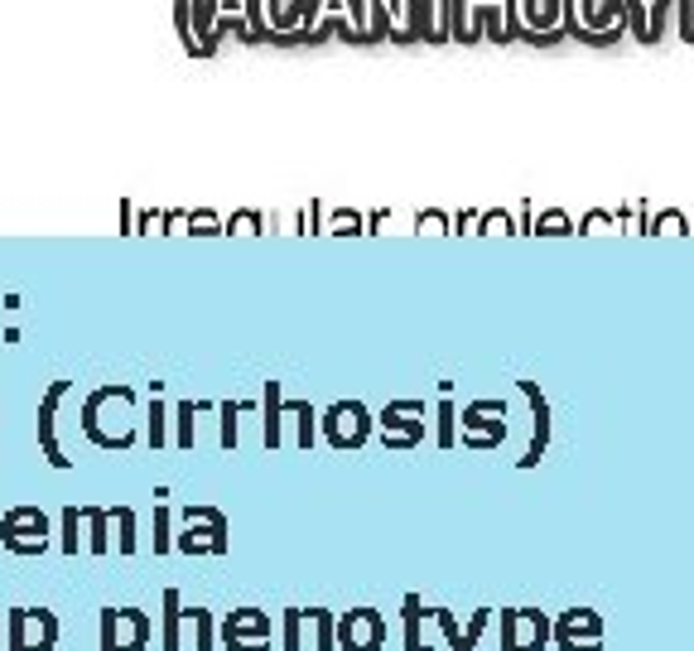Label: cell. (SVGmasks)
Listing matches in <instances>:
<instances>
[{"mask_svg":"<svg viewBox=\"0 0 694 651\" xmlns=\"http://www.w3.org/2000/svg\"><path fill=\"white\" fill-rule=\"evenodd\" d=\"M0 545L10 550V555H44V550L53 545V531H49V516L39 507H10L0 516Z\"/></svg>","mask_w":694,"mask_h":651,"instance_id":"cell-1","label":"cell"},{"mask_svg":"<svg viewBox=\"0 0 694 651\" xmlns=\"http://www.w3.org/2000/svg\"><path fill=\"white\" fill-rule=\"evenodd\" d=\"M59 647V613L49 609H10L5 651H53Z\"/></svg>","mask_w":694,"mask_h":651,"instance_id":"cell-2","label":"cell"},{"mask_svg":"<svg viewBox=\"0 0 694 651\" xmlns=\"http://www.w3.org/2000/svg\"><path fill=\"white\" fill-rule=\"evenodd\" d=\"M227 516H222L218 507H184V536H178V550L184 555H227Z\"/></svg>","mask_w":694,"mask_h":651,"instance_id":"cell-3","label":"cell"},{"mask_svg":"<svg viewBox=\"0 0 694 651\" xmlns=\"http://www.w3.org/2000/svg\"><path fill=\"white\" fill-rule=\"evenodd\" d=\"M97 632H102V651H145L154 637V623L140 609H102Z\"/></svg>","mask_w":694,"mask_h":651,"instance_id":"cell-4","label":"cell"},{"mask_svg":"<svg viewBox=\"0 0 694 651\" xmlns=\"http://www.w3.org/2000/svg\"><path fill=\"white\" fill-rule=\"evenodd\" d=\"M333 642L343 651H382L386 647V617L376 609H352L333 623Z\"/></svg>","mask_w":694,"mask_h":651,"instance_id":"cell-5","label":"cell"},{"mask_svg":"<svg viewBox=\"0 0 694 651\" xmlns=\"http://www.w3.org/2000/svg\"><path fill=\"white\" fill-rule=\"evenodd\" d=\"M550 617L541 609H507L501 613V651H545Z\"/></svg>","mask_w":694,"mask_h":651,"instance_id":"cell-6","label":"cell"},{"mask_svg":"<svg viewBox=\"0 0 694 651\" xmlns=\"http://www.w3.org/2000/svg\"><path fill=\"white\" fill-rule=\"evenodd\" d=\"M559 651H603V617L593 609H569L550 623Z\"/></svg>","mask_w":694,"mask_h":651,"instance_id":"cell-7","label":"cell"},{"mask_svg":"<svg viewBox=\"0 0 694 651\" xmlns=\"http://www.w3.org/2000/svg\"><path fill=\"white\" fill-rule=\"evenodd\" d=\"M222 642L227 651H271V617L261 609H237L222 623Z\"/></svg>","mask_w":694,"mask_h":651,"instance_id":"cell-8","label":"cell"},{"mask_svg":"<svg viewBox=\"0 0 694 651\" xmlns=\"http://www.w3.org/2000/svg\"><path fill=\"white\" fill-rule=\"evenodd\" d=\"M430 617L444 627V637H449L454 651H478V642H483V632H487V623H492V609H478L473 617H468V632L458 627V617L449 609H430Z\"/></svg>","mask_w":694,"mask_h":651,"instance_id":"cell-9","label":"cell"},{"mask_svg":"<svg viewBox=\"0 0 694 651\" xmlns=\"http://www.w3.org/2000/svg\"><path fill=\"white\" fill-rule=\"evenodd\" d=\"M362 440H367V410L362 406H333L329 410V444L357 449Z\"/></svg>","mask_w":694,"mask_h":651,"instance_id":"cell-10","label":"cell"},{"mask_svg":"<svg viewBox=\"0 0 694 651\" xmlns=\"http://www.w3.org/2000/svg\"><path fill=\"white\" fill-rule=\"evenodd\" d=\"M63 391H69V381H53L49 396H44V406H39V444H44V458H49L53 468H69V464H73V458H63L59 440H53V410H59Z\"/></svg>","mask_w":694,"mask_h":651,"instance_id":"cell-11","label":"cell"},{"mask_svg":"<svg viewBox=\"0 0 694 651\" xmlns=\"http://www.w3.org/2000/svg\"><path fill=\"white\" fill-rule=\"evenodd\" d=\"M178 623H184V593L164 589V627H160V651H184V637H178Z\"/></svg>","mask_w":694,"mask_h":651,"instance_id":"cell-12","label":"cell"},{"mask_svg":"<svg viewBox=\"0 0 694 651\" xmlns=\"http://www.w3.org/2000/svg\"><path fill=\"white\" fill-rule=\"evenodd\" d=\"M83 521H87V550L92 555H107L111 550V507H83Z\"/></svg>","mask_w":694,"mask_h":651,"instance_id":"cell-13","label":"cell"},{"mask_svg":"<svg viewBox=\"0 0 694 651\" xmlns=\"http://www.w3.org/2000/svg\"><path fill=\"white\" fill-rule=\"evenodd\" d=\"M400 613H406V651H430V642L420 637V623H424V599H420V593H406Z\"/></svg>","mask_w":694,"mask_h":651,"instance_id":"cell-14","label":"cell"},{"mask_svg":"<svg viewBox=\"0 0 694 651\" xmlns=\"http://www.w3.org/2000/svg\"><path fill=\"white\" fill-rule=\"evenodd\" d=\"M305 623L313 627V651H333L338 642H333V623H338V617H333L329 609H305Z\"/></svg>","mask_w":694,"mask_h":651,"instance_id":"cell-15","label":"cell"},{"mask_svg":"<svg viewBox=\"0 0 694 651\" xmlns=\"http://www.w3.org/2000/svg\"><path fill=\"white\" fill-rule=\"evenodd\" d=\"M111 521L121 526V555H136V512L131 507H111Z\"/></svg>","mask_w":694,"mask_h":651,"instance_id":"cell-16","label":"cell"},{"mask_svg":"<svg viewBox=\"0 0 694 651\" xmlns=\"http://www.w3.org/2000/svg\"><path fill=\"white\" fill-rule=\"evenodd\" d=\"M184 617L194 623V651H212V613L208 609H184Z\"/></svg>","mask_w":694,"mask_h":651,"instance_id":"cell-17","label":"cell"},{"mask_svg":"<svg viewBox=\"0 0 694 651\" xmlns=\"http://www.w3.org/2000/svg\"><path fill=\"white\" fill-rule=\"evenodd\" d=\"M285 651H305V609H285Z\"/></svg>","mask_w":694,"mask_h":651,"instance_id":"cell-18","label":"cell"},{"mask_svg":"<svg viewBox=\"0 0 694 651\" xmlns=\"http://www.w3.org/2000/svg\"><path fill=\"white\" fill-rule=\"evenodd\" d=\"M285 434H280V396H275V381H271V391H265V444H280Z\"/></svg>","mask_w":694,"mask_h":651,"instance_id":"cell-19","label":"cell"},{"mask_svg":"<svg viewBox=\"0 0 694 651\" xmlns=\"http://www.w3.org/2000/svg\"><path fill=\"white\" fill-rule=\"evenodd\" d=\"M77 521H83V512H77V507H63V550H69V555H77V550L87 545L83 536H77Z\"/></svg>","mask_w":694,"mask_h":651,"instance_id":"cell-20","label":"cell"},{"mask_svg":"<svg viewBox=\"0 0 694 651\" xmlns=\"http://www.w3.org/2000/svg\"><path fill=\"white\" fill-rule=\"evenodd\" d=\"M174 541H170V507H154V555H164Z\"/></svg>","mask_w":694,"mask_h":651,"instance_id":"cell-21","label":"cell"},{"mask_svg":"<svg viewBox=\"0 0 694 651\" xmlns=\"http://www.w3.org/2000/svg\"><path fill=\"white\" fill-rule=\"evenodd\" d=\"M178 444H194V406H184V410H178Z\"/></svg>","mask_w":694,"mask_h":651,"instance_id":"cell-22","label":"cell"},{"mask_svg":"<svg viewBox=\"0 0 694 651\" xmlns=\"http://www.w3.org/2000/svg\"><path fill=\"white\" fill-rule=\"evenodd\" d=\"M150 444L154 449L164 444V410H160V401H154V410H150Z\"/></svg>","mask_w":694,"mask_h":651,"instance_id":"cell-23","label":"cell"},{"mask_svg":"<svg viewBox=\"0 0 694 651\" xmlns=\"http://www.w3.org/2000/svg\"><path fill=\"white\" fill-rule=\"evenodd\" d=\"M541 232H569V218H565V212H545V228Z\"/></svg>","mask_w":694,"mask_h":651,"instance_id":"cell-24","label":"cell"},{"mask_svg":"<svg viewBox=\"0 0 694 651\" xmlns=\"http://www.w3.org/2000/svg\"><path fill=\"white\" fill-rule=\"evenodd\" d=\"M660 232H685V218L680 212H660Z\"/></svg>","mask_w":694,"mask_h":651,"instance_id":"cell-25","label":"cell"},{"mask_svg":"<svg viewBox=\"0 0 694 651\" xmlns=\"http://www.w3.org/2000/svg\"><path fill=\"white\" fill-rule=\"evenodd\" d=\"M0 651H5V642H0Z\"/></svg>","mask_w":694,"mask_h":651,"instance_id":"cell-26","label":"cell"}]
</instances>
